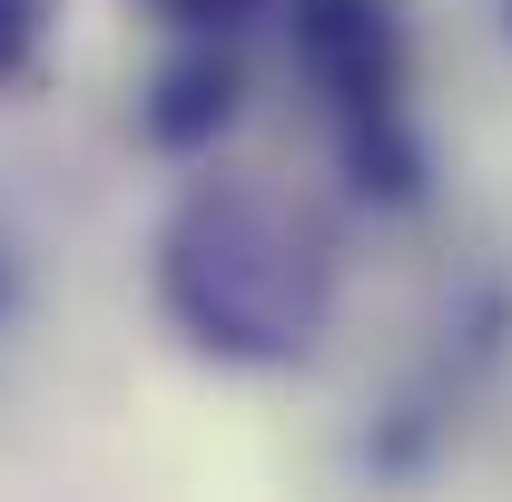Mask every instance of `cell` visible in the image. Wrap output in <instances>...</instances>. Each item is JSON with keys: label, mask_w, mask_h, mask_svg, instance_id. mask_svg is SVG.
Wrapping results in <instances>:
<instances>
[{"label": "cell", "mask_w": 512, "mask_h": 502, "mask_svg": "<svg viewBox=\"0 0 512 502\" xmlns=\"http://www.w3.org/2000/svg\"><path fill=\"white\" fill-rule=\"evenodd\" d=\"M296 50L345 109H384L394 99V20H384V0H306L296 10Z\"/></svg>", "instance_id": "6da1fadb"}, {"label": "cell", "mask_w": 512, "mask_h": 502, "mask_svg": "<svg viewBox=\"0 0 512 502\" xmlns=\"http://www.w3.org/2000/svg\"><path fill=\"white\" fill-rule=\"evenodd\" d=\"M168 20H188V30H217V20H247L256 0H158Z\"/></svg>", "instance_id": "277c9868"}, {"label": "cell", "mask_w": 512, "mask_h": 502, "mask_svg": "<svg viewBox=\"0 0 512 502\" xmlns=\"http://www.w3.org/2000/svg\"><path fill=\"white\" fill-rule=\"evenodd\" d=\"M227 99H237L227 60H217V69H178V79H168V109H158V138H197V128H217V119H227Z\"/></svg>", "instance_id": "7a4b0ae2"}, {"label": "cell", "mask_w": 512, "mask_h": 502, "mask_svg": "<svg viewBox=\"0 0 512 502\" xmlns=\"http://www.w3.org/2000/svg\"><path fill=\"white\" fill-rule=\"evenodd\" d=\"M50 10H60V0H0V69H20L30 50H40Z\"/></svg>", "instance_id": "3957f363"}]
</instances>
